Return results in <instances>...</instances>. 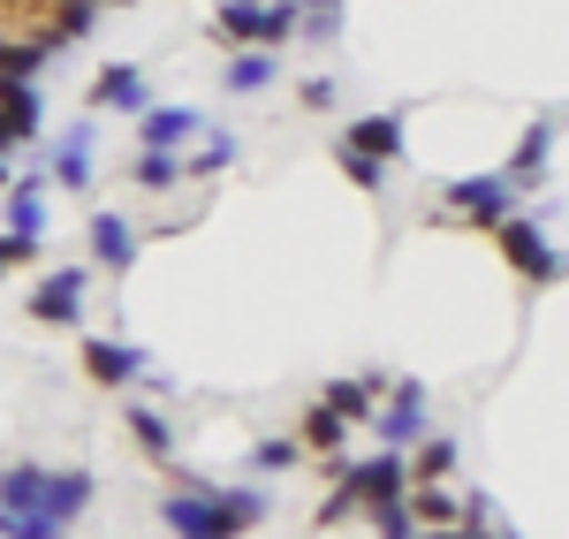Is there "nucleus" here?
<instances>
[{"label": "nucleus", "mask_w": 569, "mask_h": 539, "mask_svg": "<svg viewBox=\"0 0 569 539\" xmlns=\"http://www.w3.org/2000/svg\"><path fill=\"white\" fill-rule=\"evenodd\" d=\"M91 501L84 471H8L0 479V539H61V525Z\"/></svg>", "instance_id": "1"}, {"label": "nucleus", "mask_w": 569, "mask_h": 539, "mask_svg": "<svg viewBox=\"0 0 569 539\" xmlns=\"http://www.w3.org/2000/svg\"><path fill=\"white\" fill-rule=\"evenodd\" d=\"M160 517H168L182 539H236V525H228V509H220L213 495H168Z\"/></svg>", "instance_id": "2"}, {"label": "nucleus", "mask_w": 569, "mask_h": 539, "mask_svg": "<svg viewBox=\"0 0 569 539\" xmlns=\"http://www.w3.org/2000/svg\"><path fill=\"white\" fill-rule=\"evenodd\" d=\"M448 206H456V213H479V221H509V206H517V182H509V176L448 182Z\"/></svg>", "instance_id": "3"}, {"label": "nucleus", "mask_w": 569, "mask_h": 539, "mask_svg": "<svg viewBox=\"0 0 569 539\" xmlns=\"http://www.w3.org/2000/svg\"><path fill=\"white\" fill-rule=\"evenodd\" d=\"M402 487H410V479H402V456H372V463H357L350 479H342V495L350 501H365V509H372V501H395L402 495Z\"/></svg>", "instance_id": "4"}, {"label": "nucleus", "mask_w": 569, "mask_h": 539, "mask_svg": "<svg viewBox=\"0 0 569 539\" xmlns=\"http://www.w3.org/2000/svg\"><path fill=\"white\" fill-rule=\"evenodd\" d=\"M501 243H509V259H517V267H525L531 281H555V273H562L555 243H547V236H539L531 221H501Z\"/></svg>", "instance_id": "5"}, {"label": "nucleus", "mask_w": 569, "mask_h": 539, "mask_svg": "<svg viewBox=\"0 0 569 539\" xmlns=\"http://www.w3.org/2000/svg\"><path fill=\"white\" fill-rule=\"evenodd\" d=\"M418 433H426V388H418V380H402V388H395V403H388V418H380V441H388V449H410Z\"/></svg>", "instance_id": "6"}, {"label": "nucleus", "mask_w": 569, "mask_h": 539, "mask_svg": "<svg viewBox=\"0 0 569 539\" xmlns=\"http://www.w3.org/2000/svg\"><path fill=\"white\" fill-rule=\"evenodd\" d=\"M91 259H99V267H130L137 259V228L122 221V213H99V221H91Z\"/></svg>", "instance_id": "7"}, {"label": "nucleus", "mask_w": 569, "mask_h": 539, "mask_svg": "<svg viewBox=\"0 0 569 539\" xmlns=\"http://www.w3.org/2000/svg\"><path fill=\"white\" fill-rule=\"evenodd\" d=\"M77 297H84V273H77V267H61V273H46V281H39L31 312H39V319H77V312H84Z\"/></svg>", "instance_id": "8"}, {"label": "nucleus", "mask_w": 569, "mask_h": 539, "mask_svg": "<svg viewBox=\"0 0 569 539\" xmlns=\"http://www.w3.org/2000/svg\"><path fill=\"white\" fill-rule=\"evenodd\" d=\"M137 350L130 342H107V335H99V342H84V372L91 380H107V388H122V380H137Z\"/></svg>", "instance_id": "9"}, {"label": "nucleus", "mask_w": 569, "mask_h": 539, "mask_svg": "<svg viewBox=\"0 0 569 539\" xmlns=\"http://www.w3.org/2000/svg\"><path fill=\"white\" fill-rule=\"evenodd\" d=\"M198 122H206L198 107H152V114H144V144H152V152H176L182 137H198Z\"/></svg>", "instance_id": "10"}, {"label": "nucleus", "mask_w": 569, "mask_h": 539, "mask_svg": "<svg viewBox=\"0 0 569 539\" xmlns=\"http://www.w3.org/2000/svg\"><path fill=\"white\" fill-rule=\"evenodd\" d=\"M53 176L69 182V190H84V182H91V122H77V130L61 137V152H53Z\"/></svg>", "instance_id": "11"}, {"label": "nucleus", "mask_w": 569, "mask_h": 539, "mask_svg": "<svg viewBox=\"0 0 569 539\" xmlns=\"http://www.w3.org/2000/svg\"><path fill=\"white\" fill-rule=\"evenodd\" d=\"M39 61H46V46L0 39V84H31V77H39Z\"/></svg>", "instance_id": "12"}, {"label": "nucleus", "mask_w": 569, "mask_h": 539, "mask_svg": "<svg viewBox=\"0 0 569 539\" xmlns=\"http://www.w3.org/2000/svg\"><path fill=\"white\" fill-rule=\"evenodd\" d=\"M342 144H357V152H372V160H388L395 144H402V122H395V114H372V122H357V130L342 137Z\"/></svg>", "instance_id": "13"}, {"label": "nucleus", "mask_w": 569, "mask_h": 539, "mask_svg": "<svg viewBox=\"0 0 569 539\" xmlns=\"http://www.w3.org/2000/svg\"><path fill=\"white\" fill-rule=\"evenodd\" d=\"M91 99H99V107H137L144 84H137V69H107V77L91 84Z\"/></svg>", "instance_id": "14"}, {"label": "nucleus", "mask_w": 569, "mask_h": 539, "mask_svg": "<svg viewBox=\"0 0 569 539\" xmlns=\"http://www.w3.org/2000/svg\"><path fill=\"white\" fill-rule=\"evenodd\" d=\"M547 144H555V122H539V130H525V144H517V168H509V182H517V190H525V176H539Z\"/></svg>", "instance_id": "15"}, {"label": "nucleus", "mask_w": 569, "mask_h": 539, "mask_svg": "<svg viewBox=\"0 0 569 539\" xmlns=\"http://www.w3.org/2000/svg\"><path fill=\"white\" fill-rule=\"evenodd\" d=\"M8 213H16V236H39V228H46V198H39V182H16V206H8Z\"/></svg>", "instance_id": "16"}, {"label": "nucleus", "mask_w": 569, "mask_h": 539, "mask_svg": "<svg viewBox=\"0 0 569 539\" xmlns=\"http://www.w3.org/2000/svg\"><path fill=\"white\" fill-rule=\"evenodd\" d=\"M273 84V61L266 53H243V61H228V91H266Z\"/></svg>", "instance_id": "17"}, {"label": "nucleus", "mask_w": 569, "mask_h": 539, "mask_svg": "<svg viewBox=\"0 0 569 539\" xmlns=\"http://www.w3.org/2000/svg\"><path fill=\"white\" fill-rule=\"evenodd\" d=\"M176 152H152V144H144V160H137V182H144V190H176Z\"/></svg>", "instance_id": "18"}, {"label": "nucleus", "mask_w": 569, "mask_h": 539, "mask_svg": "<svg viewBox=\"0 0 569 539\" xmlns=\"http://www.w3.org/2000/svg\"><path fill=\"white\" fill-rule=\"evenodd\" d=\"M342 433H350V426H342V418H335L327 403L305 418V441H311V449H342Z\"/></svg>", "instance_id": "19"}, {"label": "nucleus", "mask_w": 569, "mask_h": 539, "mask_svg": "<svg viewBox=\"0 0 569 539\" xmlns=\"http://www.w3.org/2000/svg\"><path fill=\"white\" fill-rule=\"evenodd\" d=\"M365 403H372V396H365L357 380H335V388H327V410H335L342 426H350V418H365Z\"/></svg>", "instance_id": "20"}, {"label": "nucleus", "mask_w": 569, "mask_h": 539, "mask_svg": "<svg viewBox=\"0 0 569 539\" xmlns=\"http://www.w3.org/2000/svg\"><path fill=\"white\" fill-rule=\"evenodd\" d=\"M130 426H137V441H144L152 456H168V449H176V433H168V418H160V410H137Z\"/></svg>", "instance_id": "21"}, {"label": "nucleus", "mask_w": 569, "mask_h": 539, "mask_svg": "<svg viewBox=\"0 0 569 539\" xmlns=\"http://www.w3.org/2000/svg\"><path fill=\"white\" fill-rule=\"evenodd\" d=\"M342 176H350L357 190H380V160H372V152H357V144H342Z\"/></svg>", "instance_id": "22"}, {"label": "nucleus", "mask_w": 569, "mask_h": 539, "mask_svg": "<svg viewBox=\"0 0 569 539\" xmlns=\"http://www.w3.org/2000/svg\"><path fill=\"white\" fill-rule=\"evenodd\" d=\"M410 517H433V525H448V517H456V509H463V501H448V495H433V487H410Z\"/></svg>", "instance_id": "23"}, {"label": "nucleus", "mask_w": 569, "mask_h": 539, "mask_svg": "<svg viewBox=\"0 0 569 539\" xmlns=\"http://www.w3.org/2000/svg\"><path fill=\"white\" fill-rule=\"evenodd\" d=\"M372 517H380V532H388V539H410V501H402V495L372 501Z\"/></svg>", "instance_id": "24"}, {"label": "nucleus", "mask_w": 569, "mask_h": 539, "mask_svg": "<svg viewBox=\"0 0 569 539\" xmlns=\"http://www.w3.org/2000/svg\"><path fill=\"white\" fill-rule=\"evenodd\" d=\"M236 160V137H206V152H198V176H220Z\"/></svg>", "instance_id": "25"}, {"label": "nucleus", "mask_w": 569, "mask_h": 539, "mask_svg": "<svg viewBox=\"0 0 569 539\" xmlns=\"http://www.w3.org/2000/svg\"><path fill=\"white\" fill-rule=\"evenodd\" d=\"M39 251V236H0V273L16 267V259H31Z\"/></svg>", "instance_id": "26"}, {"label": "nucleus", "mask_w": 569, "mask_h": 539, "mask_svg": "<svg viewBox=\"0 0 569 539\" xmlns=\"http://www.w3.org/2000/svg\"><path fill=\"white\" fill-rule=\"evenodd\" d=\"M259 463H266V471H289V463H297V441H266Z\"/></svg>", "instance_id": "27"}, {"label": "nucleus", "mask_w": 569, "mask_h": 539, "mask_svg": "<svg viewBox=\"0 0 569 539\" xmlns=\"http://www.w3.org/2000/svg\"><path fill=\"white\" fill-rule=\"evenodd\" d=\"M448 463H456V449H448V441H433V449H426V479H440Z\"/></svg>", "instance_id": "28"}, {"label": "nucleus", "mask_w": 569, "mask_h": 539, "mask_svg": "<svg viewBox=\"0 0 569 539\" xmlns=\"http://www.w3.org/2000/svg\"><path fill=\"white\" fill-rule=\"evenodd\" d=\"M440 539H493V532H486V525H471V532H440Z\"/></svg>", "instance_id": "29"}, {"label": "nucleus", "mask_w": 569, "mask_h": 539, "mask_svg": "<svg viewBox=\"0 0 569 539\" xmlns=\"http://www.w3.org/2000/svg\"><path fill=\"white\" fill-rule=\"evenodd\" d=\"M305 8H342V0H305Z\"/></svg>", "instance_id": "30"}, {"label": "nucleus", "mask_w": 569, "mask_h": 539, "mask_svg": "<svg viewBox=\"0 0 569 539\" xmlns=\"http://www.w3.org/2000/svg\"><path fill=\"white\" fill-rule=\"evenodd\" d=\"M0 190H8V160H0Z\"/></svg>", "instance_id": "31"}, {"label": "nucleus", "mask_w": 569, "mask_h": 539, "mask_svg": "<svg viewBox=\"0 0 569 539\" xmlns=\"http://www.w3.org/2000/svg\"><path fill=\"white\" fill-rule=\"evenodd\" d=\"M114 8H130V0H114Z\"/></svg>", "instance_id": "32"}]
</instances>
